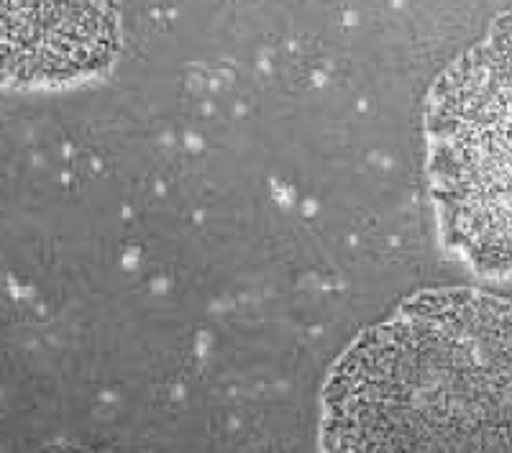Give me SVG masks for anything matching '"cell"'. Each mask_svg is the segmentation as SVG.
<instances>
[{
  "mask_svg": "<svg viewBox=\"0 0 512 453\" xmlns=\"http://www.w3.org/2000/svg\"><path fill=\"white\" fill-rule=\"evenodd\" d=\"M108 0H18V18L6 21L18 26L21 64L29 67L41 49V67L85 64L88 47L105 44Z\"/></svg>",
  "mask_w": 512,
  "mask_h": 453,
  "instance_id": "cell-3",
  "label": "cell"
},
{
  "mask_svg": "<svg viewBox=\"0 0 512 453\" xmlns=\"http://www.w3.org/2000/svg\"><path fill=\"white\" fill-rule=\"evenodd\" d=\"M326 453H512V305L408 300L338 361Z\"/></svg>",
  "mask_w": 512,
  "mask_h": 453,
  "instance_id": "cell-1",
  "label": "cell"
},
{
  "mask_svg": "<svg viewBox=\"0 0 512 453\" xmlns=\"http://www.w3.org/2000/svg\"><path fill=\"white\" fill-rule=\"evenodd\" d=\"M428 175L443 244L479 274H512V16L438 80Z\"/></svg>",
  "mask_w": 512,
  "mask_h": 453,
  "instance_id": "cell-2",
  "label": "cell"
}]
</instances>
